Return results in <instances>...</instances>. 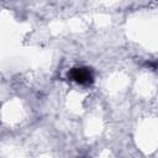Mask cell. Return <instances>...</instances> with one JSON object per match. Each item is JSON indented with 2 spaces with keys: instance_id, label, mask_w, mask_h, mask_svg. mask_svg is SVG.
Wrapping results in <instances>:
<instances>
[{
  "instance_id": "obj_1",
  "label": "cell",
  "mask_w": 158,
  "mask_h": 158,
  "mask_svg": "<svg viewBox=\"0 0 158 158\" xmlns=\"http://www.w3.org/2000/svg\"><path fill=\"white\" fill-rule=\"evenodd\" d=\"M69 77L79 84L86 85L93 83V73L90 72L89 68H74L70 70Z\"/></svg>"
}]
</instances>
